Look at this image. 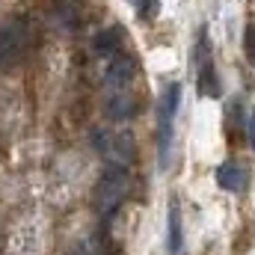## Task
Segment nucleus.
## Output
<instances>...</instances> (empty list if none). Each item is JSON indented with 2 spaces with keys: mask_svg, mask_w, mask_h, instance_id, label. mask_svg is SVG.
<instances>
[{
  "mask_svg": "<svg viewBox=\"0 0 255 255\" xmlns=\"http://www.w3.org/2000/svg\"><path fill=\"white\" fill-rule=\"evenodd\" d=\"M244 51H247V60L255 65V24H250L244 33Z\"/></svg>",
  "mask_w": 255,
  "mask_h": 255,
  "instance_id": "obj_12",
  "label": "nucleus"
},
{
  "mask_svg": "<svg viewBox=\"0 0 255 255\" xmlns=\"http://www.w3.org/2000/svg\"><path fill=\"white\" fill-rule=\"evenodd\" d=\"M92 142L101 151V157H107V166H122V169H128V163L133 160V136L128 130H119V133L95 130Z\"/></svg>",
  "mask_w": 255,
  "mask_h": 255,
  "instance_id": "obj_3",
  "label": "nucleus"
},
{
  "mask_svg": "<svg viewBox=\"0 0 255 255\" xmlns=\"http://www.w3.org/2000/svg\"><path fill=\"white\" fill-rule=\"evenodd\" d=\"M54 12H57V18L68 24V27H74L80 18H83V3H77V0H57L54 3Z\"/></svg>",
  "mask_w": 255,
  "mask_h": 255,
  "instance_id": "obj_11",
  "label": "nucleus"
},
{
  "mask_svg": "<svg viewBox=\"0 0 255 255\" xmlns=\"http://www.w3.org/2000/svg\"><path fill=\"white\" fill-rule=\"evenodd\" d=\"M196 86H199V95H208V98H217L220 95V83H217V68H214V57H211L208 30H199V42H196Z\"/></svg>",
  "mask_w": 255,
  "mask_h": 255,
  "instance_id": "obj_5",
  "label": "nucleus"
},
{
  "mask_svg": "<svg viewBox=\"0 0 255 255\" xmlns=\"http://www.w3.org/2000/svg\"><path fill=\"white\" fill-rule=\"evenodd\" d=\"M133 6H148V0H130Z\"/></svg>",
  "mask_w": 255,
  "mask_h": 255,
  "instance_id": "obj_15",
  "label": "nucleus"
},
{
  "mask_svg": "<svg viewBox=\"0 0 255 255\" xmlns=\"http://www.w3.org/2000/svg\"><path fill=\"white\" fill-rule=\"evenodd\" d=\"M184 250V235H181V211L178 202L169 205V255H181Z\"/></svg>",
  "mask_w": 255,
  "mask_h": 255,
  "instance_id": "obj_10",
  "label": "nucleus"
},
{
  "mask_svg": "<svg viewBox=\"0 0 255 255\" xmlns=\"http://www.w3.org/2000/svg\"><path fill=\"white\" fill-rule=\"evenodd\" d=\"M68 255H92V250H89V244H74L68 250Z\"/></svg>",
  "mask_w": 255,
  "mask_h": 255,
  "instance_id": "obj_14",
  "label": "nucleus"
},
{
  "mask_svg": "<svg viewBox=\"0 0 255 255\" xmlns=\"http://www.w3.org/2000/svg\"><path fill=\"white\" fill-rule=\"evenodd\" d=\"M30 24L24 18H6L0 24V68H18L30 54Z\"/></svg>",
  "mask_w": 255,
  "mask_h": 255,
  "instance_id": "obj_1",
  "label": "nucleus"
},
{
  "mask_svg": "<svg viewBox=\"0 0 255 255\" xmlns=\"http://www.w3.org/2000/svg\"><path fill=\"white\" fill-rule=\"evenodd\" d=\"M130 113H133V104H130L128 92H116V95H110V98L104 101V116H107L110 122H125Z\"/></svg>",
  "mask_w": 255,
  "mask_h": 255,
  "instance_id": "obj_9",
  "label": "nucleus"
},
{
  "mask_svg": "<svg viewBox=\"0 0 255 255\" xmlns=\"http://www.w3.org/2000/svg\"><path fill=\"white\" fill-rule=\"evenodd\" d=\"M92 51H95L101 60H107V57H113V54H122V30H119V27L101 30V33L92 39Z\"/></svg>",
  "mask_w": 255,
  "mask_h": 255,
  "instance_id": "obj_7",
  "label": "nucleus"
},
{
  "mask_svg": "<svg viewBox=\"0 0 255 255\" xmlns=\"http://www.w3.org/2000/svg\"><path fill=\"white\" fill-rule=\"evenodd\" d=\"M178 98H181V86L178 83H169L160 95V107H157V122H160V163L166 166L169 160V148H172V122H175V113H178Z\"/></svg>",
  "mask_w": 255,
  "mask_h": 255,
  "instance_id": "obj_4",
  "label": "nucleus"
},
{
  "mask_svg": "<svg viewBox=\"0 0 255 255\" xmlns=\"http://www.w3.org/2000/svg\"><path fill=\"white\" fill-rule=\"evenodd\" d=\"M217 184L229 193H238V190H244V184H247V172L238 163H223L217 169Z\"/></svg>",
  "mask_w": 255,
  "mask_h": 255,
  "instance_id": "obj_8",
  "label": "nucleus"
},
{
  "mask_svg": "<svg viewBox=\"0 0 255 255\" xmlns=\"http://www.w3.org/2000/svg\"><path fill=\"white\" fill-rule=\"evenodd\" d=\"M130 80H133V60L128 54H113L104 60V86L110 89V95L128 92Z\"/></svg>",
  "mask_w": 255,
  "mask_h": 255,
  "instance_id": "obj_6",
  "label": "nucleus"
},
{
  "mask_svg": "<svg viewBox=\"0 0 255 255\" xmlns=\"http://www.w3.org/2000/svg\"><path fill=\"white\" fill-rule=\"evenodd\" d=\"M128 196V169L122 166H107L104 175L98 178L95 190H92V205L101 217H110Z\"/></svg>",
  "mask_w": 255,
  "mask_h": 255,
  "instance_id": "obj_2",
  "label": "nucleus"
},
{
  "mask_svg": "<svg viewBox=\"0 0 255 255\" xmlns=\"http://www.w3.org/2000/svg\"><path fill=\"white\" fill-rule=\"evenodd\" d=\"M247 136H250V145L255 148V110L250 113V122H247Z\"/></svg>",
  "mask_w": 255,
  "mask_h": 255,
  "instance_id": "obj_13",
  "label": "nucleus"
}]
</instances>
